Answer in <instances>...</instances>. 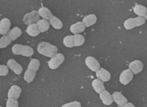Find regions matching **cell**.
<instances>
[{
  "label": "cell",
  "mask_w": 147,
  "mask_h": 107,
  "mask_svg": "<svg viewBox=\"0 0 147 107\" xmlns=\"http://www.w3.org/2000/svg\"><path fill=\"white\" fill-rule=\"evenodd\" d=\"M37 51L40 54L52 58L57 54L58 48L47 42H41L38 44Z\"/></svg>",
  "instance_id": "1"
},
{
  "label": "cell",
  "mask_w": 147,
  "mask_h": 107,
  "mask_svg": "<svg viewBox=\"0 0 147 107\" xmlns=\"http://www.w3.org/2000/svg\"><path fill=\"white\" fill-rule=\"evenodd\" d=\"M40 20V16L38 15V12L36 10H33L26 14L23 18V21L24 23L28 25L33 24V23L37 22Z\"/></svg>",
  "instance_id": "5"
},
{
  "label": "cell",
  "mask_w": 147,
  "mask_h": 107,
  "mask_svg": "<svg viewBox=\"0 0 147 107\" xmlns=\"http://www.w3.org/2000/svg\"><path fill=\"white\" fill-rule=\"evenodd\" d=\"M99 97L103 104L105 105H110L113 102L112 95L106 90L99 94Z\"/></svg>",
  "instance_id": "16"
},
{
  "label": "cell",
  "mask_w": 147,
  "mask_h": 107,
  "mask_svg": "<svg viewBox=\"0 0 147 107\" xmlns=\"http://www.w3.org/2000/svg\"><path fill=\"white\" fill-rule=\"evenodd\" d=\"M85 63L87 67L94 72H96L100 68V63L94 57H87L85 60Z\"/></svg>",
  "instance_id": "6"
},
{
  "label": "cell",
  "mask_w": 147,
  "mask_h": 107,
  "mask_svg": "<svg viewBox=\"0 0 147 107\" xmlns=\"http://www.w3.org/2000/svg\"><path fill=\"white\" fill-rule=\"evenodd\" d=\"M26 32L29 35L32 37L38 36L40 33L37 24L35 23H33L28 25L27 28Z\"/></svg>",
  "instance_id": "20"
},
{
  "label": "cell",
  "mask_w": 147,
  "mask_h": 107,
  "mask_svg": "<svg viewBox=\"0 0 147 107\" xmlns=\"http://www.w3.org/2000/svg\"><path fill=\"white\" fill-rule=\"evenodd\" d=\"M36 75V72L28 68L24 73V79L26 82L28 83H30L34 79Z\"/></svg>",
  "instance_id": "24"
},
{
  "label": "cell",
  "mask_w": 147,
  "mask_h": 107,
  "mask_svg": "<svg viewBox=\"0 0 147 107\" xmlns=\"http://www.w3.org/2000/svg\"><path fill=\"white\" fill-rule=\"evenodd\" d=\"M97 21V17L94 14H90L83 18L82 23L85 28H88L95 24Z\"/></svg>",
  "instance_id": "14"
},
{
  "label": "cell",
  "mask_w": 147,
  "mask_h": 107,
  "mask_svg": "<svg viewBox=\"0 0 147 107\" xmlns=\"http://www.w3.org/2000/svg\"><path fill=\"white\" fill-rule=\"evenodd\" d=\"M39 66H40L39 60L37 59H32L28 64V68L34 71L35 72H37V71L38 70Z\"/></svg>",
  "instance_id": "26"
},
{
  "label": "cell",
  "mask_w": 147,
  "mask_h": 107,
  "mask_svg": "<svg viewBox=\"0 0 147 107\" xmlns=\"http://www.w3.org/2000/svg\"><path fill=\"white\" fill-rule=\"evenodd\" d=\"M120 107V106H118V107Z\"/></svg>",
  "instance_id": "34"
},
{
  "label": "cell",
  "mask_w": 147,
  "mask_h": 107,
  "mask_svg": "<svg viewBox=\"0 0 147 107\" xmlns=\"http://www.w3.org/2000/svg\"><path fill=\"white\" fill-rule=\"evenodd\" d=\"M74 47H79L82 46L85 42V38L81 34H76L73 35Z\"/></svg>",
  "instance_id": "25"
},
{
  "label": "cell",
  "mask_w": 147,
  "mask_h": 107,
  "mask_svg": "<svg viewBox=\"0 0 147 107\" xmlns=\"http://www.w3.org/2000/svg\"><path fill=\"white\" fill-rule=\"evenodd\" d=\"M38 14L40 17L46 20H49L53 15L51 11L46 7L40 8L38 11Z\"/></svg>",
  "instance_id": "18"
},
{
  "label": "cell",
  "mask_w": 147,
  "mask_h": 107,
  "mask_svg": "<svg viewBox=\"0 0 147 107\" xmlns=\"http://www.w3.org/2000/svg\"><path fill=\"white\" fill-rule=\"evenodd\" d=\"M61 107H82L81 104L78 101H74L63 105Z\"/></svg>",
  "instance_id": "30"
},
{
  "label": "cell",
  "mask_w": 147,
  "mask_h": 107,
  "mask_svg": "<svg viewBox=\"0 0 147 107\" xmlns=\"http://www.w3.org/2000/svg\"><path fill=\"white\" fill-rule=\"evenodd\" d=\"M6 107H18V100L16 99L8 98L7 101Z\"/></svg>",
  "instance_id": "29"
},
{
  "label": "cell",
  "mask_w": 147,
  "mask_h": 107,
  "mask_svg": "<svg viewBox=\"0 0 147 107\" xmlns=\"http://www.w3.org/2000/svg\"><path fill=\"white\" fill-rule=\"evenodd\" d=\"M92 86L97 93L100 94L105 90V87L102 81L98 79H95L92 82Z\"/></svg>",
  "instance_id": "17"
},
{
  "label": "cell",
  "mask_w": 147,
  "mask_h": 107,
  "mask_svg": "<svg viewBox=\"0 0 147 107\" xmlns=\"http://www.w3.org/2000/svg\"><path fill=\"white\" fill-rule=\"evenodd\" d=\"M85 27L81 21H78L72 24L70 27V31L74 34H80L85 30Z\"/></svg>",
  "instance_id": "15"
},
{
  "label": "cell",
  "mask_w": 147,
  "mask_h": 107,
  "mask_svg": "<svg viewBox=\"0 0 147 107\" xmlns=\"http://www.w3.org/2000/svg\"><path fill=\"white\" fill-rule=\"evenodd\" d=\"M37 26L40 33H43L47 31L50 28V23L47 20L42 19L37 21Z\"/></svg>",
  "instance_id": "21"
},
{
  "label": "cell",
  "mask_w": 147,
  "mask_h": 107,
  "mask_svg": "<svg viewBox=\"0 0 147 107\" xmlns=\"http://www.w3.org/2000/svg\"><path fill=\"white\" fill-rule=\"evenodd\" d=\"M9 69L8 67L4 65H0V76H5L8 74Z\"/></svg>",
  "instance_id": "31"
},
{
  "label": "cell",
  "mask_w": 147,
  "mask_h": 107,
  "mask_svg": "<svg viewBox=\"0 0 147 107\" xmlns=\"http://www.w3.org/2000/svg\"><path fill=\"white\" fill-rule=\"evenodd\" d=\"M11 23L8 18H3L0 21V34L5 35L10 30Z\"/></svg>",
  "instance_id": "12"
},
{
  "label": "cell",
  "mask_w": 147,
  "mask_h": 107,
  "mask_svg": "<svg viewBox=\"0 0 147 107\" xmlns=\"http://www.w3.org/2000/svg\"><path fill=\"white\" fill-rule=\"evenodd\" d=\"M134 74L129 69H126L121 73L119 76V82L122 84H128L133 78Z\"/></svg>",
  "instance_id": "7"
},
{
  "label": "cell",
  "mask_w": 147,
  "mask_h": 107,
  "mask_svg": "<svg viewBox=\"0 0 147 107\" xmlns=\"http://www.w3.org/2000/svg\"><path fill=\"white\" fill-rule=\"evenodd\" d=\"M134 13L139 17L145 18L147 13V9L143 5L138 4L134 7Z\"/></svg>",
  "instance_id": "19"
},
{
  "label": "cell",
  "mask_w": 147,
  "mask_h": 107,
  "mask_svg": "<svg viewBox=\"0 0 147 107\" xmlns=\"http://www.w3.org/2000/svg\"><path fill=\"white\" fill-rule=\"evenodd\" d=\"M123 107H135L134 105L131 102H127L123 106Z\"/></svg>",
  "instance_id": "32"
},
{
  "label": "cell",
  "mask_w": 147,
  "mask_h": 107,
  "mask_svg": "<svg viewBox=\"0 0 147 107\" xmlns=\"http://www.w3.org/2000/svg\"><path fill=\"white\" fill-rule=\"evenodd\" d=\"M145 19L147 20V14H146V16H145Z\"/></svg>",
  "instance_id": "33"
},
{
  "label": "cell",
  "mask_w": 147,
  "mask_h": 107,
  "mask_svg": "<svg viewBox=\"0 0 147 107\" xmlns=\"http://www.w3.org/2000/svg\"><path fill=\"white\" fill-rule=\"evenodd\" d=\"M96 75L98 79L104 82L109 81L111 79V74L108 71L104 68H100L97 71Z\"/></svg>",
  "instance_id": "11"
},
{
  "label": "cell",
  "mask_w": 147,
  "mask_h": 107,
  "mask_svg": "<svg viewBox=\"0 0 147 107\" xmlns=\"http://www.w3.org/2000/svg\"><path fill=\"white\" fill-rule=\"evenodd\" d=\"M143 64L139 60H134L129 64V69L133 74H137L142 70Z\"/></svg>",
  "instance_id": "8"
},
{
  "label": "cell",
  "mask_w": 147,
  "mask_h": 107,
  "mask_svg": "<svg viewBox=\"0 0 147 107\" xmlns=\"http://www.w3.org/2000/svg\"><path fill=\"white\" fill-rule=\"evenodd\" d=\"M12 51L14 54L26 57H31L34 54V50L32 47L21 44H15L12 48Z\"/></svg>",
  "instance_id": "2"
},
{
  "label": "cell",
  "mask_w": 147,
  "mask_h": 107,
  "mask_svg": "<svg viewBox=\"0 0 147 107\" xmlns=\"http://www.w3.org/2000/svg\"><path fill=\"white\" fill-rule=\"evenodd\" d=\"M64 60L65 57L63 54L61 53H57L48 61V66L50 69H57L63 62Z\"/></svg>",
  "instance_id": "4"
},
{
  "label": "cell",
  "mask_w": 147,
  "mask_h": 107,
  "mask_svg": "<svg viewBox=\"0 0 147 107\" xmlns=\"http://www.w3.org/2000/svg\"><path fill=\"white\" fill-rule=\"evenodd\" d=\"M22 90L20 87L17 85H13L11 87L8 91V98H19L21 93Z\"/></svg>",
  "instance_id": "13"
},
{
  "label": "cell",
  "mask_w": 147,
  "mask_h": 107,
  "mask_svg": "<svg viewBox=\"0 0 147 107\" xmlns=\"http://www.w3.org/2000/svg\"><path fill=\"white\" fill-rule=\"evenodd\" d=\"M7 64V67L10 69H11L16 74H20L23 72V67L15 60H9Z\"/></svg>",
  "instance_id": "9"
},
{
  "label": "cell",
  "mask_w": 147,
  "mask_h": 107,
  "mask_svg": "<svg viewBox=\"0 0 147 107\" xmlns=\"http://www.w3.org/2000/svg\"><path fill=\"white\" fill-rule=\"evenodd\" d=\"M63 43L65 47L67 48H72L74 47L73 35H67L64 38Z\"/></svg>",
  "instance_id": "28"
},
{
  "label": "cell",
  "mask_w": 147,
  "mask_h": 107,
  "mask_svg": "<svg viewBox=\"0 0 147 107\" xmlns=\"http://www.w3.org/2000/svg\"><path fill=\"white\" fill-rule=\"evenodd\" d=\"M22 34V30L18 27H15L8 33V35L11 40L15 41L20 37Z\"/></svg>",
  "instance_id": "22"
},
{
  "label": "cell",
  "mask_w": 147,
  "mask_h": 107,
  "mask_svg": "<svg viewBox=\"0 0 147 107\" xmlns=\"http://www.w3.org/2000/svg\"><path fill=\"white\" fill-rule=\"evenodd\" d=\"M49 21L50 24L55 29H60L63 27V23L61 21L55 16L53 15Z\"/></svg>",
  "instance_id": "23"
},
{
  "label": "cell",
  "mask_w": 147,
  "mask_h": 107,
  "mask_svg": "<svg viewBox=\"0 0 147 107\" xmlns=\"http://www.w3.org/2000/svg\"><path fill=\"white\" fill-rule=\"evenodd\" d=\"M112 96L113 101L120 107H123L127 102V99L120 92H114L112 94Z\"/></svg>",
  "instance_id": "10"
},
{
  "label": "cell",
  "mask_w": 147,
  "mask_h": 107,
  "mask_svg": "<svg viewBox=\"0 0 147 107\" xmlns=\"http://www.w3.org/2000/svg\"><path fill=\"white\" fill-rule=\"evenodd\" d=\"M0 107H1V106H0Z\"/></svg>",
  "instance_id": "35"
},
{
  "label": "cell",
  "mask_w": 147,
  "mask_h": 107,
  "mask_svg": "<svg viewBox=\"0 0 147 107\" xmlns=\"http://www.w3.org/2000/svg\"><path fill=\"white\" fill-rule=\"evenodd\" d=\"M12 41L8 35L3 36L0 39V49L5 48L11 43Z\"/></svg>",
  "instance_id": "27"
},
{
  "label": "cell",
  "mask_w": 147,
  "mask_h": 107,
  "mask_svg": "<svg viewBox=\"0 0 147 107\" xmlns=\"http://www.w3.org/2000/svg\"><path fill=\"white\" fill-rule=\"evenodd\" d=\"M145 22L146 19L144 17H138L136 18H130L124 21V27L127 30H130L142 25L145 24Z\"/></svg>",
  "instance_id": "3"
}]
</instances>
